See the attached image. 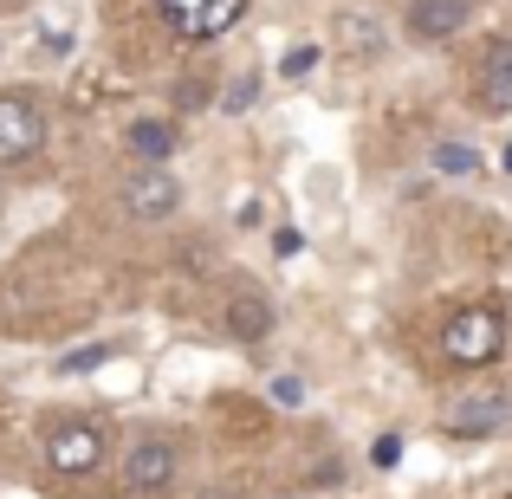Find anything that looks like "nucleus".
Segmentation results:
<instances>
[{
	"instance_id": "nucleus-1",
	"label": "nucleus",
	"mask_w": 512,
	"mask_h": 499,
	"mask_svg": "<svg viewBox=\"0 0 512 499\" xmlns=\"http://www.w3.org/2000/svg\"><path fill=\"white\" fill-rule=\"evenodd\" d=\"M441 350H448L461 370H480V363H493L506 350V318L493 312V305H467V312L448 318V331H441Z\"/></svg>"
},
{
	"instance_id": "nucleus-2",
	"label": "nucleus",
	"mask_w": 512,
	"mask_h": 499,
	"mask_svg": "<svg viewBox=\"0 0 512 499\" xmlns=\"http://www.w3.org/2000/svg\"><path fill=\"white\" fill-rule=\"evenodd\" d=\"M46 143V111L33 91H0V163H26Z\"/></svg>"
},
{
	"instance_id": "nucleus-3",
	"label": "nucleus",
	"mask_w": 512,
	"mask_h": 499,
	"mask_svg": "<svg viewBox=\"0 0 512 499\" xmlns=\"http://www.w3.org/2000/svg\"><path fill=\"white\" fill-rule=\"evenodd\" d=\"M240 13H247V0H163V20L182 39H221L240 26Z\"/></svg>"
},
{
	"instance_id": "nucleus-4",
	"label": "nucleus",
	"mask_w": 512,
	"mask_h": 499,
	"mask_svg": "<svg viewBox=\"0 0 512 499\" xmlns=\"http://www.w3.org/2000/svg\"><path fill=\"white\" fill-rule=\"evenodd\" d=\"M506 422H512L506 389H474V396H461L448 415H441V428H448L454 441H480V435H493V428H506Z\"/></svg>"
},
{
	"instance_id": "nucleus-5",
	"label": "nucleus",
	"mask_w": 512,
	"mask_h": 499,
	"mask_svg": "<svg viewBox=\"0 0 512 499\" xmlns=\"http://www.w3.org/2000/svg\"><path fill=\"white\" fill-rule=\"evenodd\" d=\"M46 461L52 474H91L104 461V428L98 422H65L46 435Z\"/></svg>"
},
{
	"instance_id": "nucleus-6",
	"label": "nucleus",
	"mask_w": 512,
	"mask_h": 499,
	"mask_svg": "<svg viewBox=\"0 0 512 499\" xmlns=\"http://www.w3.org/2000/svg\"><path fill=\"white\" fill-rule=\"evenodd\" d=\"M175 201H182V182H175L169 169H137L124 182V208L137 214V221H163V214H175Z\"/></svg>"
},
{
	"instance_id": "nucleus-7",
	"label": "nucleus",
	"mask_w": 512,
	"mask_h": 499,
	"mask_svg": "<svg viewBox=\"0 0 512 499\" xmlns=\"http://www.w3.org/2000/svg\"><path fill=\"white\" fill-rule=\"evenodd\" d=\"M175 480V448L169 441H137V448H130V461H124V487L130 493H163Z\"/></svg>"
},
{
	"instance_id": "nucleus-8",
	"label": "nucleus",
	"mask_w": 512,
	"mask_h": 499,
	"mask_svg": "<svg viewBox=\"0 0 512 499\" xmlns=\"http://www.w3.org/2000/svg\"><path fill=\"white\" fill-rule=\"evenodd\" d=\"M474 20V0H409V33L415 39H448Z\"/></svg>"
},
{
	"instance_id": "nucleus-9",
	"label": "nucleus",
	"mask_w": 512,
	"mask_h": 499,
	"mask_svg": "<svg viewBox=\"0 0 512 499\" xmlns=\"http://www.w3.org/2000/svg\"><path fill=\"white\" fill-rule=\"evenodd\" d=\"M480 104L487 111H512V39H493L480 52Z\"/></svg>"
},
{
	"instance_id": "nucleus-10",
	"label": "nucleus",
	"mask_w": 512,
	"mask_h": 499,
	"mask_svg": "<svg viewBox=\"0 0 512 499\" xmlns=\"http://www.w3.org/2000/svg\"><path fill=\"white\" fill-rule=\"evenodd\" d=\"M227 331L234 337H266L273 331V305H266L260 292H240V299L227 305Z\"/></svg>"
},
{
	"instance_id": "nucleus-11",
	"label": "nucleus",
	"mask_w": 512,
	"mask_h": 499,
	"mask_svg": "<svg viewBox=\"0 0 512 499\" xmlns=\"http://www.w3.org/2000/svg\"><path fill=\"white\" fill-rule=\"evenodd\" d=\"M130 150H137L143 163H163V156L175 150V130L163 124V117H143V124H130Z\"/></svg>"
},
{
	"instance_id": "nucleus-12",
	"label": "nucleus",
	"mask_w": 512,
	"mask_h": 499,
	"mask_svg": "<svg viewBox=\"0 0 512 499\" xmlns=\"http://www.w3.org/2000/svg\"><path fill=\"white\" fill-rule=\"evenodd\" d=\"M435 169H441V175H461V182H467V175L480 169V156L467 150V143H435Z\"/></svg>"
},
{
	"instance_id": "nucleus-13",
	"label": "nucleus",
	"mask_w": 512,
	"mask_h": 499,
	"mask_svg": "<svg viewBox=\"0 0 512 499\" xmlns=\"http://www.w3.org/2000/svg\"><path fill=\"white\" fill-rule=\"evenodd\" d=\"M273 402H279V409H299V402H305V376H279V383H273Z\"/></svg>"
},
{
	"instance_id": "nucleus-14",
	"label": "nucleus",
	"mask_w": 512,
	"mask_h": 499,
	"mask_svg": "<svg viewBox=\"0 0 512 499\" xmlns=\"http://www.w3.org/2000/svg\"><path fill=\"white\" fill-rule=\"evenodd\" d=\"M312 65H318V46H292L279 72H286V78H305V72H312Z\"/></svg>"
},
{
	"instance_id": "nucleus-15",
	"label": "nucleus",
	"mask_w": 512,
	"mask_h": 499,
	"mask_svg": "<svg viewBox=\"0 0 512 499\" xmlns=\"http://www.w3.org/2000/svg\"><path fill=\"white\" fill-rule=\"evenodd\" d=\"M253 91H260V85H253V72L240 78V85H227V111H247V104H253Z\"/></svg>"
},
{
	"instance_id": "nucleus-16",
	"label": "nucleus",
	"mask_w": 512,
	"mask_h": 499,
	"mask_svg": "<svg viewBox=\"0 0 512 499\" xmlns=\"http://www.w3.org/2000/svg\"><path fill=\"white\" fill-rule=\"evenodd\" d=\"M370 461H376V467H396V461H402V441H396V435H383V441L370 448Z\"/></svg>"
},
{
	"instance_id": "nucleus-17",
	"label": "nucleus",
	"mask_w": 512,
	"mask_h": 499,
	"mask_svg": "<svg viewBox=\"0 0 512 499\" xmlns=\"http://www.w3.org/2000/svg\"><path fill=\"white\" fill-rule=\"evenodd\" d=\"M273 247H279V253H286V260H292V253L305 247V234H299V227H279V234H273Z\"/></svg>"
},
{
	"instance_id": "nucleus-18",
	"label": "nucleus",
	"mask_w": 512,
	"mask_h": 499,
	"mask_svg": "<svg viewBox=\"0 0 512 499\" xmlns=\"http://www.w3.org/2000/svg\"><path fill=\"white\" fill-rule=\"evenodd\" d=\"M111 357V350H72V357H65V370H91V363H104Z\"/></svg>"
},
{
	"instance_id": "nucleus-19",
	"label": "nucleus",
	"mask_w": 512,
	"mask_h": 499,
	"mask_svg": "<svg viewBox=\"0 0 512 499\" xmlns=\"http://www.w3.org/2000/svg\"><path fill=\"white\" fill-rule=\"evenodd\" d=\"M506 169H512V143H506Z\"/></svg>"
}]
</instances>
